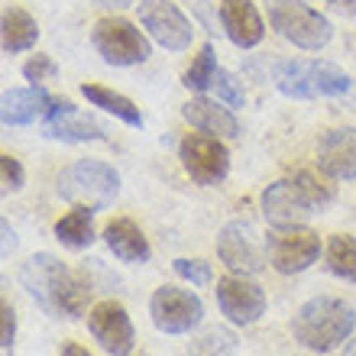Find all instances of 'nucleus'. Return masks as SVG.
Returning <instances> with one entry per match:
<instances>
[{"mask_svg": "<svg viewBox=\"0 0 356 356\" xmlns=\"http://www.w3.org/2000/svg\"><path fill=\"white\" fill-rule=\"evenodd\" d=\"M19 279L26 285V291L56 318H81L88 308V282L72 272L65 263H58L56 256L36 253L26 259V266L19 269Z\"/></svg>", "mask_w": 356, "mask_h": 356, "instance_id": "f257e3e1", "label": "nucleus"}, {"mask_svg": "<svg viewBox=\"0 0 356 356\" xmlns=\"http://www.w3.org/2000/svg\"><path fill=\"white\" fill-rule=\"evenodd\" d=\"M356 330V311L340 298H311L291 318V334L301 347L330 353L343 347Z\"/></svg>", "mask_w": 356, "mask_h": 356, "instance_id": "f03ea898", "label": "nucleus"}, {"mask_svg": "<svg viewBox=\"0 0 356 356\" xmlns=\"http://www.w3.org/2000/svg\"><path fill=\"white\" fill-rule=\"evenodd\" d=\"M275 88L285 97H340L350 91V75L324 58H289L275 65Z\"/></svg>", "mask_w": 356, "mask_h": 356, "instance_id": "7ed1b4c3", "label": "nucleus"}, {"mask_svg": "<svg viewBox=\"0 0 356 356\" xmlns=\"http://www.w3.org/2000/svg\"><path fill=\"white\" fill-rule=\"evenodd\" d=\"M269 13V26L282 39L305 52H321L334 39V26L324 13L311 7L308 0H263Z\"/></svg>", "mask_w": 356, "mask_h": 356, "instance_id": "20e7f679", "label": "nucleus"}, {"mask_svg": "<svg viewBox=\"0 0 356 356\" xmlns=\"http://www.w3.org/2000/svg\"><path fill=\"white\" fill-rule=\"evenodd\" d=\"M117 191H120V175L107 162H97V159L75 162L65 175L58 178V195L81 207H91V211L111 207Z\"/></svg>", "mask_w": 356, "mask_h": 356, "instance_id": "39448f33", "label": "nucleus"}, {"mask_svg": "<svg viewBox=\"0 0 356 356\" xmlns=\"http://www.w3.org/2000/svg\"><path fill=\"white\" fill-rule=\"evenodd\" d=\"M91 42L97 49V56L113 68H130L140 65L152 56L149 39L143 36V29H136L130 19L123 17H104L94 23Z\"/></svg>", "mask_w": 356, "mask_h": 356, "instance_id": "423d86ee", "label": "nucleus"}, {"mask_svg": "<svg viewBox=\"0 0 356 356\" xmlns=\"http://www.w3.org/2000/svg\"><path fill=\"white\" fill-rule=\"evenodd\" d=\"M178 159L188 178L204 188L220 185L230 172V152L220 143V136H211V133H188L178 143Z\"/></svg>", "mask_w": 356, "mask_h": 356, "instance_id": "0eeeda50", "label": "nucleus"}, {"mask_svg": "<svg viewBox=\"0 0 356 356\" xmlns=\"http://www.w3.org/2000/svg\"><path fill=\"white\" fill-rule=\"evenodd\" d=\"M269 263L282 275H298L311 269L321 256V236L308 227H275V234L266 236Z\"/></svg>", "mask_w": 356, "mask_h": 356, "instance_id": "6e6552de", "label": "nucleus"}, {"mask_svg": "<svg viewBox=\"0 0 356 356\" xmlns=\"http://www.w3.org/2000/svg\"><path fill=\"white\" fill-rule=\"evenodd\" d=\"M149 314L156 330H162V334H188L201 324L204 305L195 291L178 289V285H162V289L152 291Z\"/></svg>", "mask_w": 356, "mask_h": 356, "instance_id": "1a4fd4ad", "label": "nucleus"}, {"mask_svg": "<svg viewBox=\"0 0 356 356\" xmlns=\"http://www.w3.org/2000/svg\"><path fill=\"white\" fill-rule=\"evenodd\" d=\"M217 256L236 275H256L269 259V250L246 220H230L217 236Z\"/></svg>", "mask_w": 356, "mask_h": 356, "instance_id": "9d476101", "label": "nucleus"}, {"mask_svg": "<svg viewBox=\"0 0 356 356\" xmlns=\"http://www.w3.org/2000/svg\"><path fill=\"white\" fill-rule=\"evenodd\" d=\"M140 23L152 36V42H159L169 52H181L195 39L191 19L169 0H140Z\"/></svg>", "mask_w": 356, "mask_h": 356, "instance_id": "9b49d317", "label": "nucleus"}, {"mask_svg": "<svg viewBox=\"0 0 356 356\" xmlns=\"http://www.w3.org/2000/svg\"><path fill=\"white\" fill-rule=\"evenodd\" d=\"M88 330L101 343L104 353L111 356H130L136 347V330L120 301H97L88 311Z\"/></svg>", "mask_w": 356, "mask_h": 356, "instance_id": "f8f14e48", "label": "nucleus"}, {"mask_svg": "<svg viewBox=\"0 0 356 356\" xmlns=\"http://www.w3.org/2000/svg\"><path fill=\"white\" fill-rule=\"evenodd\" d=\"M217 305L224 311V318L236 327H250L266 314V291L256 285L250 275H224L217 282Z\"/></svg>", "mask_w": 356, "mask_h": 356, "instance_id": "ddd939ff", "label": "nucleus"}, {"mask_svg": "<svg viewBox=\"0 0 356 356\" xmlns=\"http://www.w3.org/2000/svg\"><path fill=\"white\" fill-rule=\"evenodd\" d=\"M318 207L311 204L291 178H282L263 191V214L272 227H305Z\"/></svg>", "mask_w": 356, "mask_h": 356, "instance_id": "4468645a", "label": "nucleus"}, {"mask_svg": "<svg viewBox=\"0 0 356 356\" xmlns=\"http://www.w3.org/2000/svg\"><path fill=\"white\" fill-rule=\"evenodd\" d=\"M42 133L49 140L62 143H94L107 136L101 123L81 113L72 101H52V107L46 111V120H42Z\"/></svg>", "mask_w": 356, "mask_h": 356, "instance_id": "2eb2a0df", "label": "nucleus"}, {"mask_svg": "<svg viewBox=\"0 0 356 356\" xmlns=\"http://www.w3.org/2000/svg\"><path fill=\"white\" fill-rule=\"evenodd\" d=\"M318 165L334 181L356 178V127H334L318 143Z\"/></svg>", "mask_w": 356, "mask_h": 356, "instance_id": "dca6fc26", "label": "nucleus"}, {"mask_svg": "<svg viewBox=\"0 0 356 356\" xmlns=\"http://www.w3.org/2000/svg\"><path fill=\"white\" fill-rule=\"evenodd\" d=\"M220 23L236 49H253L263 42L266 26L253 0H220Z\"/></svg>", "mask_w": 356, "mask_h": 356, "instance_id": "f3484780", "label": "nucleus"}, {"mask_svg": "<svg viewBox=\"0 0 356 356\" xmlns=\"http://www.w3.org/2000/svg\"><path fill=\"white\" fill-rule=\"evenodd\" d=\"M181 117H185L195 130L211 133V136H220V140H236L240 136V123H236L234 111L220 101H211L204 94H197L181 107Z\"/></svg>", "mask_w": 356, "mask_h": 356, "instance_id": "a211bd4d", "label": "nucleus"}, {"mask_svg": "<svg viewBox=\"0 0 356 356\" xmlns=\"http://www.w3.org/2000/svg\"><path fill=\"white\" fill-rule=\"evenodd\" d=\"M49 107H52V97L46 94V88H7L3 101H0V120L3 127H26V123L46 117Z\"/></svg>", "mask_w": 356, "mask_h": 356, "instance_id": "6ab92c4d", "label": "nucleus"}, {"mask_svg": "<svg viewBox=\"0 0 356 356\" xmlns=\"http://www.w3.org/2000/svg\"><path fill=\"white\" fill-rule=\"evenodd\" d=\"M104 243L111 246V253L123 263H146L149 259V240L143 236V230L127 217H117L104 230Z\"/></svg>", "mask_w": 356, "mask_h": 356, "instance_id": "aec40b11", "label": "nucleus"}, {"mask_svg": "<svg viewBox=\"0 0 356 356\" xmlns=\"http://www.w3.org/2000/svg\"><path fill=\"white\" fill-rule=\"evenodd\" d=\"M81 94L88 97V104H91V107H101L104 113H111V117L123 120L127 127H143L140 107H136L127 94L111 91V88H104V85H81Z\"/></svg>", "mask_w": 356, "mask_h": 356, "instance_id": "412c9836", "label": "nucleus"}, {"mask_svg": "<svg viewBox=\"0 0 356 356\" xmlns=\"http://www.w3.org/2000/svg\"><path fill=\"white\" fill-rule=\"evenodd\" d=\"M36 39H39V23L29 17L26 10H19V7L3 10V52L7 56H17V52L33 49Z\"/></svg>", "mask_w": 356, "mask_h": 356, "instance_id": "4be33fe9", "label": "nucleus"}, {"mask_svg": "<svg viewBox=\"0 0 356 356\" xmlns=\"http://www.w3.org/2000/svg\"><path fill=\"white\" fill-rule=\"evenodd\" d=\"M94 214L91 207L78 204L75 211H68L65 217L56 220V240L68 250H88L94 243Z\"/></svg>", "mask_w": 356, "mask_h": 356, "instance_id": "5701e85b", "label": "nucleus"}, {"mask_svg": "<svg viewBox=\"0 0 356 356\" xmlns=\"http://www.w3.org/2000/svg\"><path fill=\"white\" fill-rule=\"evenodd\" d=\"M327 269L343 282H356V240L347 234H334L327 240Z\"/></svg>", "mask_w": 356, "mask_h": 356, "instance_id": "b1692460", "label": "nucleus"}, {"mask_svg": "<svg viewBox=\"0 0 356 356\" xmlns=\"http://www.w3.org/2000/svg\"><path fill=\"white\" fill-rule=\"evenodd\" d=\"M214 75H217V56H214V46L211 42H204L201 46V52L195 56V62L188 65L185 78H181V85L188 88V91L195 94H204L214 88Z\"/></svg>", "mask_w": 356, "mask_h": 356, "instance_id": "393cba45", "label": "nucleus"}, {"mask_svg": "<svg viewBox=\"0 0 356 356\" xmlns=\"http://www.w3.org/2000/svg\"><path fill=\"white\" fill-rule=\"evenodd\" d=\"M291 181L305 191V197H308L314 207H324L334 201V188L324 181V178H318V172H311V169H298L295 175H291Z\"/></svg>", "mask_w": 356, "mask_h": 356, "instance_id": "a878e982", "label": "nucleus"}, {"mask_svg": "<svg viewBox=\"0 0 356 356\" xmlns=\"http://www.w3.org/2000/svg\"><path fill=\"white\" fill-rule=\"evenodd\" d=\"M211 91L217 94V101L227 104L230 111L234 107H243L246 104V94H243V85L236 81L234 72H227V68H217V75H214V88Z\"/></svg>", "mask_w": 356, "mask_h": 356, "instance_id": "bb28decb", "label": "nucleus"}, {"mask_svg": "<svg viewBox=\"0 0 356 356\" xmlns=\"http://www.w3.org/2000/svg\"><path fill=\"white\" fill-rule=\"evenodd\" d=\"M175 272L181 275L185 282H191V285H211V263H204V259H175Z\"/></svg>", "mask_w": 356, "mask_h": 356, "instance_id": "cd10ccee", "label": "nucleus"}, {"mask_svg": "<svg viewBox=\"0 0 356 356\" xmlns=\"http://www.w3.org/2000/svg\"><path fill=\"white\" fill-rule=\"evenodd\" d=\"M0 178H3V191H19L23 188V165H19V159H13L10 152H3L0 156Z\"/></svg>", "mask_w": 356, "mask_h": 356, "instance_id": "c85d7f7f", "label": "nucleus"}, {"mask_svg": "<svg viewBox=\"0 0 356 356\" xmlns=\"http://www.w3.org/2000/svg\"><path fill=\"white\" fill-rule=\"evenodd\" d=\"M52 75H56V62H52L49 56H33L26 65H23V78H26V81H33V85L49 81Z\"/></svg>", "mask_w": 356, "mask_h": 356, "instance_id": "c756f323", "label": "nucleus"}, {"mask_svg": "<svg viewBox=\"0 0 356 356\" xmlns=\"http://www.w3.org/2000/svg\"><path fill=\"white\" fill-rule=\"evenodd\" d=\"M0 343H3V350L13 347V337H17V314H13V308H10L7 301L0 305Z\"/></svg>", "mask_w": 356, "mask_h": 356, "instance_id": "7c9ffc66", "label": "nucleus"}, {"mask_svg": "<svg viewBox=\"0 0 356 356\" xmlns=\"http://www.w3.org/2000/svg\"><path fill=\"white\" fill-rule=\"evenodd\" d=\"M62 356H91L85 347H78V343H65L62 347Z\"/></svg>", "mask_w": 356, "mask_h": 356, "instance_id": "2f4dec72", "label": "nucleus"}, {"mask_svg": "<svg viewBox=\"0 0 356 356\" xmlns=\"http://www.w3.org/2000/svg\"><path fill=\"white\" fill-rule=\"evenodd\" d=\"M327 3H334L337 10H347V13H356V0H327Z\"/></svg>", "mask_w": 356, "mask_h": 356, "instance_id": "473e14b6", "label": "nucleus"}, {"mask_svg": "<svg viewBox=\"0 0 356 356\" xmlns=\"http://www.w3.org/2000/svg\"><path fill=\"white\" fill-rule=\"evenodd\" d=\"M10 243H13V230H10V224L3 220V253L10 250Z\"/></svg>", "mask_w": 356, "mask_h": 356, "instance_id": "72a5a7b5", "label": "nucleus"}, {"mask_svg": "<svg viewBox=\"0 0 356 356\" xmlns=\"http://www.w3.org/2000/svg\"><path fill=\"white\" fill-rule=\"evenodd\" d=\"M7 356H10V353H7Z\"/></svg>", "mask_w": 356, "mask_h": 356, "instance_id": "f704fd0d", "label": "nucleus"}]
</instances>
